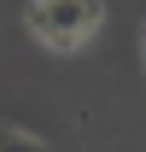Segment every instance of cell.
Returning <instances> with one entry per match:
<instances>
[{
    "label": "cell",
    "mask_w": 146,
    "mask_h": 152,
    "mask_svg": "<svg viewBox=\"0 0 146 152\" xmlns=\"http://www.w3.org/2000/svg\"><path fill=\"white\" fill-rule=\"evenodd\" d=\"M0 152H47L35 140V134H23V129H12V123H0Z\"/></svg>",
    "instance_id": "7a4b0ae2"
},
{
    "label": "cell",
    "mask_w": 146,
    "mask_h": 152,
    "mask_svg": "<svg viewBox=\"0 0 146 152\" xmlns=\"http://www.w3.org/2000/svg\"><path fill=\"white\" fill-rule=\"evenodd\" d=\"M99 18H105V0H35L23 23H29L35 41H47L53 53H76V47L99 29Z\"/></svg>",
    "instance_id": "6da1fadb"
}]
</instances>
